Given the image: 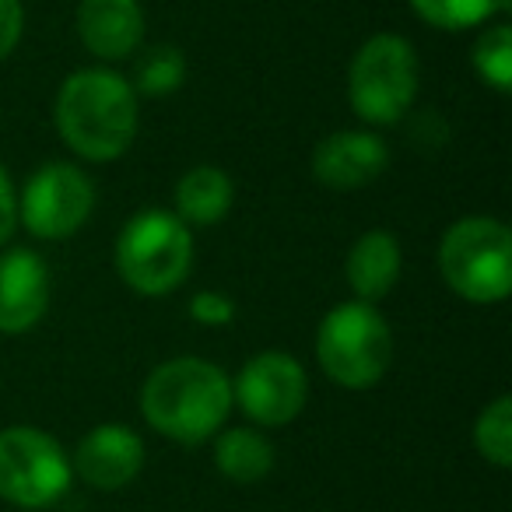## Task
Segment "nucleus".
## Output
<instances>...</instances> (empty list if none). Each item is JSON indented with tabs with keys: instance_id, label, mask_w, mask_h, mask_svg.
<instances>
[{
	"instance_id": "15",
	"label": "nucleus",
	"mask_w": 512,
	"mask_h": 512,
	"mask_svg": "<svg viewBox=\"0 0 512 512\" xmlns=\"http://www.w3.org/2000/svg\"><path fill=\"white\" fill-rule=\"evenodd\" d=\"M235 186L218 165H197L176 183V211L186 225H218L232 211Z\"/></svg>"
},
{
	"instance_id": "12",
	"label": "nucleus",
	"mask_w": 512,
	"mask_h": 512,
	"mask_svg": "<svg viewBox=\"0 0 512 512\" xmlns=\"http://www.w3.org/2000/svg\"><path fill=\"white\" fill-rule=\"evenodd\" d=\"M144 467V442L127 425H99L74 449V470L99 491L127 488Z\"/></svg>"
},
{
	"instance_id": "13",
	"label": "nucleus",
	"mask_w": 512,
	"mask_h": 512,
	"mask_svg": "<svg viewBox=\"0 0 512 512\" xmlns=\"http://www.w3.org/2000/svg\"><path fill=\"white\" fill-rule=\"evenodd\" d=\"M78 36L99 60H123L144 39V11L137 0H81Z\"/></svg>"
},
{
	"instance_id": "11",
	"label": "nucleus",
	"mask_w": 512,
	"mask_h": 512,
	"mask_svg": "<svg viewBox=\"0 0 512 512\" xmlns=\"http://www.w3.org/2000/svg\"><path fill=\"white\" fill-rule=\"evenodd\" d=\"M390 165L386 141L365 130H337L313 151V176L330 190H358L379 179Z\"/></svg>"
},
{
	"instance_id": "22",
	"label": "nucleus",
	"mask_w": 512,
	"mask_h": 512,
	"mask_svg": "<svg viewBox=\"0 0 512 512\" xmlns=\"http://www.w3.org/2000/svg\"><path fill=\"white\" fill-rule=\"evenodd\" d=\"M22 29H25L22 0H0V60H8V53L18 46Z\"/></svg>"
},
{
	"instance_id": "7",
	"label": "nucleus",
	"mask_w": 512,
	"mask_h": 512,
	"mask_svg": "<svg viewBox=\"0 0 512 512\" xmlns=\"http://www.w3.org/2000/svg\"><path fill=\"white\" fill-rule=\"evenodd\" d=\"M71 488V460L53 435L29 425L0 432V498L18 509H50Z\"/></svg>"
},
{
	"instance_id": "14",
	"label": "nucleus",
	"mask_w": 512,
	"mask_h": 512,
	"mask_svg": "<svg viewBox=\"0 0 512 512\" xmlns=\"http://www.w3.org/2000/svg\"><path fill=\"white\" fill-rule=\"evenodd\" d=\"M344 274H348V285L358 295V302L386 299L400 278V242L383 228H372L351 246Z\"/></svg>"
},
{
	"instance_id": "17",
	"label": "nucleus",
	"mask_w": 512,
	"mask_h": 512,
	"mask_svg": "<svg viewBox=\"0 0 512 512\" xmlns=\"http://www.w3.org/2000/svg\"><path fill=\"white\" fill-rule=\"evenodd\" d=\"M411 8L418 11L421 22L435 25V29L460 32L502 15L509 0H411Z\"/></svg>"
},
{
	"instance_id": "18",
	"label": "nucleus",
	"mask_w": 512,
	"mask_h": 512,
	"mask_svg": "<svg viewBox=\"0 0 512 512\" xmlns=\"http://www.w3.org/2000/svg\"><path fill=\"white\" fill-rule=\"evenodd\" d=\"M474 446L495 467H509L512 463V400L495 397L474 425Z\"/></svg>"
},
{
	"instance_id": "19",
	"label": "nucleus",
	"mask_w": 512,
	"mask_h": 512,
	"mask_svg": "<svg viewBox=\"0 0 512 512\" xmlns=\"http://www.w3.org/2000/svg\"><path fill=\"white\" fill-rule=\"evenodd\" d=\"M474 71L481 81H488L495 92H509L512 88V29L509 25H495V29L481 32L474 43Z\"/></svg>"
},
{
	"instance_id": "2",
	"label": "nucleus",
	"mask_w": 512,
	"mask_h": 512,
	"mask_svg": "<svg viewBox=\"0 0 512 512\" xmlns=\"http://www.w3.org/2000/svg\"><path fill=\"white\" fill-rule=\"evenodd\" d=\"M53 120L71 151L88 162H113L137 137V92L102 67L78 71L60 85Z\"/></svg>"
},
{
	"instance_id": "10",
	"label": "nucleus",
	"mask_w": 512,
	"mask_h": 512,
	"mask_svg": "<svg viewBox=\"0 0 512 512\" xmlns=\"http://www.w3.org/2000/svg\"><path fill=\"white\" fill-rule=\"evenodd\" d=\"M50 306V271L32 249L0 253V334H25Z\"/></svg>"
},
{
	"instance_id": "4",
	"label": "nucleus",
	"mask_w": 512,
	"mask_h": 512,
	"mask_svg": "<svg viewBox=\"0 0 512 512\" xmlns=\"http://www.w3.org/2000/svg\"><path fill=\"white\" fill-rule=\"evenodd\" d=\"M193 267V235L172 211H141L116 239V271L137 295H169Z\"/></svg>"
},
{
	"instance_id": "9",
	"label": "nucleus",
	"mask_w": 512,
	"mask_h": 512,
	"mask_svg": "<svg viewBox=\"0 0 512 512\" xmlns=\"http://www.w3.org/2000/svg\"><path fill=\"white\" fill-rule=\"evenodd\" d=\"M309 376L299 365V358L285 351H264L242 365L239 379L232 386V400L256 421V425L281 428L306 407Z\"/></svg>"
},
{
	"instance_id": "23",
	"label": "nucleus",
	"mask_w": 512,
	"mask_h": 512,
	"mask_svg": "<svg viewBox=\"0 0 512 512\" xmlns=\"http://www.w3.org/2000/svg\"><path fill=\"white\" fill-rule=\"evenodd\" d=\"M15 221H18V197H15V186H11L8 169L0 165V249H4V242L15 232Z\"/></svg>"
},
{
	"instance_id": "16",
	"label": "nucleus",
	"mask_w": 512,
	"mask_h": 512,
	"mask_svg": "<svg viewBox=\"0 0 512 512\" xmlns=\"http://www.w3.org/2000/svg\"><path fill=\"white\" fill-rule=\"evenodd\" d=\"M214 463L232 484H256L274 470V446L256 428H228L218 435Z\"/></svg>"
},
{
	"instance_id": "3",
	"label": "nucleus",
	"mask_w": 512,
	"mask_h": 512,
	"mask_svg": "<svg viewBox=\"0 0 512 512\" xmlns=\"http://www.w3.org/2000/svg\"><path fill=\"white\" fill-rule=\"evenodd\" d=\"M316 358L337 386L369 390L393 362L390 323L372 309V302H341L316 330Z\"/></svg>"
},
{
	"instance_id": "5",
	"label": "nucleus",
	"mask_w": 512,
	"mask_h": 512,
	"mask_svg": "<svg viewBox=\"0 0 512 512\" xmlns=\"http://www.w3.org/2000/svg\"><path fill=\"white\" fill-rule=\"evenodd\" d=\"M446 285L467 302H502L512 292V235L498 218H463L449 225L439 246Z\"/></svg>"
},
{
	"instance_id": "1",
	"label": "nucleus",
	"mask_w": 512,
	"mask_h": 512,
	"mask_svg": "<svg viewBox=\"0 0 512 512\" xmlns=\"http://www.w3.org/2000/svg\"><path fill=\"white\" fill-rule=\"evenodd\" d=\"M232 411V379L204 358H169L141 390V414L158 435L183 446L221 432Z\"/></svg>"
},
{
	"instance_id": "8",
	"label": "nucleus",
	"mask_w": 512,
	"mask_h": 512,
	"mask_svg": "<svg viewBox=\"0 0 512 512\" xmlns=\"http://www.w3.org/2000/svg\"><path fill=\"white\" fill-rule=\"evenodd\" d=\"M92 207V179L71 162H50L25 183L18 218L36 239H67L92 218Z\"/></svg>"
},
{
	"instance_id": "6",
	"label": "nucleus",
	"mask_w": 512,
	"mask_h": 512,
	"mask_svg": "<svg viewBox=\"0 0 512 512\" xmlns=\"http://www.w3.org/2000/svg\"><path fill=\"white\" fill-rule=\"evenodd\" d=\"M418 53L407 39L400 36H372L362 50L355 53L348 71V95L351 109L365 123L390 127L407 109L414 106L418 95Z\"/></svg>"
},
{
	"instance_id": "21",
	"label": "nucleus",
	"mask_w": 512,
	"mask_h": 512,
	"mask_svg": "<svg viewBox=\"0 0 512 512\" xmlns=\"http://www.w3.org/2000/svg\"><path fill=\"white\" fill-rule=\"evenodd\" d=\"M190 316L204 327H225L235 320V302L221 292H197L190 299Z\"/></svg>"
},
{
	"instance_id": "20",
	"label": "nucleus",
	"mask_w": 512,
	"mask_h": 512,
	"mask_svg": "<svg viewBox=\"0 0 512 512\" xmlns=\"http://www.w3.org/2000/svg\"><path fill=\"white\" fill-rule=\"evenodd\" d=\"M186 81V60L176 46H151L144 60L137 64V88L134 92L148 95V99H165V95L179 92Z\"/></svg>"
}]
</instances>
